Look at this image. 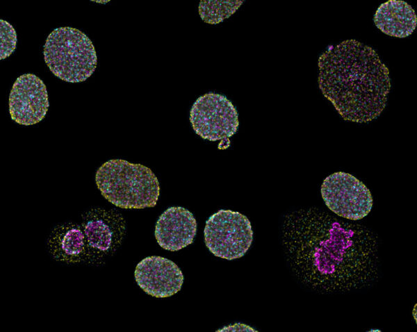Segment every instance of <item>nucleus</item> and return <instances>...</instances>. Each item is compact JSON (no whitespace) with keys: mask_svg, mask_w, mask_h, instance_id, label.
<instances>
[{"mask_svg":"<svg viewBox=\"0 0 417 332\" xmlns=\"http://www.w3.org/2000/svg\"><path fill=\"white\" fill-rule=\"evenodd\" d=\"M289 256L297 279L322 293L346 292L373 283L377 274L373 239L314 215L297 217Z\"/></svg>","mask_w":417,"mask_h":332,"instance_id":"f257e3e1","label":"nucleus"},{"mask_svg":"<svg viewBox=\"0 0 417 332\" xmlns=\"http://www.w3.org/2000/svg\"><path fill=\"white\" fill-rule=\"evenodd\" d=\"M318 67L319 88L343 119L366 123L385 108L389 69L371 47L345 40L320 56Z\"/></svg>","mask_w":417,"mask_h":332,"instance_id":"f03ea898","label":"nucleus"},{"mask_svg":"<svg viewBox=\"0 0 417 332\" xmlns=\"http://www.w3.org/2000/svg\"><path fill=\"white\" fill-rule=\"evenodd\" d=\"M97 188L113 205L124 209H143L156 205L159 182L147 167L125 160L104 163L95 175Z\"/></svg>","mask_w":417,"mask_h":332,"instance_id":"7ed1b4c3","label":"nucleus"},{"mask_svg":"<svg viewBox=\"0 0 417 332\" xmlns=\"http://www.w3.org/2000/svg\"><path fill=\"white\" fill-rule=\"evenodd\" d=\"M44 58L51 72L70 83L85 81L95 72L97 57L92 41L79 29L65 26L54 29L47 37Z\"/></svg>","mask_w":417,"mask_h":332,"instance_id":"20e7f679","label":"nucleus"},{"mask_svg":"<svg viewBox=\"0 0 417 332\" xmlns=\"http://www.w3.org/2000/svg\"><path fill=\"white\" fill-rule=\"evenodd\" d=\"M204 235L208 250L227 260L243 256L253 240L248 218L231 210H220L212 215L206 222Z\"/></svg>","mask_w":417,"mask_h":332,"instance_id":"39448f33","label":"nucleus"},{"mask_svg":"<svg viewBox=\"0 0 417 332\" xmlns=\"http://www.w3.org/2000/svg\"><path fill=\"white\" fill-rule=\"evenodd\" d=\"M327 207L347 219L357 221L368 215L373 206L370 190L354 176L338 172L328 176L321 185Z\"/></svg>","mask_w":417,"mask_h":332,"instance_id":"423d86ee","label":"nucleus"},{"mask_svg":"<svg viewBox=\"0 0 417 332\" xmlns=\"http://www.w3.org/2000/svg\"><path fill=\"white\" fill-rule=\"evenodd\" d=\"M195 132L204 140L229 139L238 127V115L233 103L224 96L209 92L199 97L190 112Z\"/></svg>","mask_w":417,"mask_h":332,"instance_id":"0eeeda50","label":"nucleus"},{"mask_svg":"<svg viewBox=\"0 0 417 332\" xmlns=\"http://www.w3.org/2000/svg\"><path fill=\"white\" fill-rule=\"evenodd\" d=\"M11 119L21 125H33L42 121L49 108L46 85L33 74H25L15 81L9 95Z\"/></svg>","mask_w":417,"mask_h":332,"instance_id":"6e6552de","label":"nucleus"},{"mask_svg":"<svg viewBox=\"0 0 417 332\" xmlns=\"http://www.w3.org/2000/svg\"><path fill=\"white\" fill-rule=\"evenodd\" d=\"M135 280L147 294L165 298L179 292L183 283V275L172 260L158 256L142 259L135 269Z\"/></svg>","mask_w":417,"mask_h":332,"instance_id":"1a4fd4ad","label":"nucleus"},{"mask_svg":"<svg viewBox=\"0 0 417 332\" xmlns=\"http://www.w3.org/2000/svg\"><path fill=\"white\" fill-rule=\"evenodd\" d=\"M197 222L192 213L180 207L168 208L158 219L155 238L164 249L179 251L193 242Z\"/></svg>","mask_w":417,"mask_h":332,"instance_id":"9d476101","label":"nucleus"},{"mask_svg":"<svg viewBox=\"0 0 417 332\" xmlns=\"http://www.w3.org/2000/svg\"><path fill=\"white\" fill-rule=\"evenodd\" d=\"M374 22L386 35L404 38L415 30L417 18L414 10L405 1L390 0L378 8Z\"/></svg>","mask_w":417,"mask_h":332,"instance_id":"9b49d317","label":"nucleus"},{"mask_svg":"<svg viewBox=\"0 0 417 332\" xmlns=\"http://www.w3.org/2000/svg\"><path fill=\"white\" fill-rule=\"evenodd\" d=\"M54 244L57 255L66 260H74L84 249V235L75 226H66L60 229Z\"/></svg>","mask_w":417,"mask_h":332,"instance_id":"f8f14e48","label":"nucleus"},{"mask_svg":"<svg viewBox=\"0 0 417 332\" xmlns=\"http://www.w3.org/2000/svg\"><path fill=\"white\" fill-rule=\"evenodd\" d=\"M243 2L239 0H202L199 3L198 12L204 22L217 24L231 16Z\"/></svg>","mask_w":417,"mask_h":332,"instance_id":"ddd939ff","label":"nucleus"},{"mask_svg":"<svg viewBox=\"0 0 417 332\" xmlns=\"http://www.w3.org/2000/svg\"><path fill=\"white\" fill-rule=\"evenodd\" d=\"M84 231L89 245L101 251H108L113 242V231L101 219H92L87 222Z\"/></svg>","mask_w":417,"mask_h":332,"instance_id":"4468645a","label":"nucleus"},{"mask_svg":"<svg viewBox=\"0 0 417 332\" xmlns=\"http://www.w3.org/2000/svg\"><path fill=\"white\" fill-rule=\"evenodd\" d=\"M17 35L13 26L8 22L0 20V59L8 57L15 51Z\"/></svg>","mask_w":417,"mask_h":332,"instance_id":"2eb2a0df","label":"nucleus"},{"mask_svg":"<svg viewBox=\"0 0 417 332\" xmlns=\"http://www.w3.org/2000/svg\"><path fill=\"white\" fill-rule=\"evenodd\" d=\"M218 331H257L250 326L243 324H235L231 326L224 327L222 329H219Z\"/></svg>","mask_w":417,"mask_h":332,"instance_id":"dca6fc26","label":"nucleus"}]
</instances>
